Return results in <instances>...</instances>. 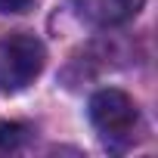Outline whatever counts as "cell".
Listing matches in <instances>:
<instances>
[{
    "label": "cell",
    "mask_w": 158,
    "mask_h": 158,
    "mask_svg": "<svg viewBox=\"0 0 158 158\" xmlns=\"http://www.w3.org/2000/svg\"><path fill=\"white\" fill-rule=\"evenodd\" d=\"M25 124H16V121H0V155L6 152H16L22 143H25Z\"/></svg>",
    "instance_id": "obj_4"
},
{
    "label": "cell",
    "mask_w": 158,
    "mask_h": 158,
    "mask_svg": "<svg viewBox=\"0 0 158 158\" xmlns=\"http://www.w3.org/2000/svg\"><path fill=\"white\" fill-rule=\"evenodd\" d=\"M143 3L146 0H71L74 13L99 28H115V25L130 22L133 16H139Z\"/></svg>",
    "instance_id": "obj_3"
},
{
    "label": "cell",
    "mask_w": 158,
    "mask_h": 158,
    "mask_svg": "<svg viewBox=\"0 0 158 158\" xmlns=\"http://www.w3.org/2000/svg\"><path fill=\"white\" fill-rule=\"evenodd\" d=\"M90 121H93L96 133L102 136V143L112 152H124L136 139L139 109L124 90L106 87V90L90 96Z\"/></svg>",
    "instance_id": "obj_1"
},
{
    "label": "cell",
    "mask_w": 158,
    "mask_h": 158,
    "mask_svg": "<svg viewBox=\"0 0 158 158\" xmlns=\"http://www.w3.org/2000/svg\"><path fill=\"white\" fill-rule=\"evenodd\" d=\"M34 0H0V13H25Z\"/></svg>",
    "instance_id": "obj_5"
},
{
    "label": "cell",
    "mask_w": 158,
    "mask_h": 158,
    "mask_svg": "<svg viewBox=\"0 0 158 158\" xmlns=\"http://www.w3.org/2000/svg\"><path fill=\"white\" fill-rule=\"evenodd\" d=\"M47 50L34 34L16 31L0 40V93H19L44 71Z\"/></svg>",
    "instance_id": "obj_2"
}]
</instances>
